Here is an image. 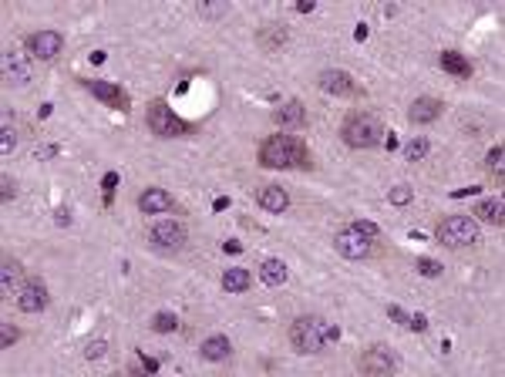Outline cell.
Instances as JSON below:
<instances>
[{"instance_id": "cell-1", "label": "cell", "mask_w": 505, "mask_h": 377, "mask_svg": "<svg viewBox=\"0 0 505 377\" xmlns=\"http://www.w3.org/2000/svg\"><path fill=\"white\" fill-rule=\"evenodd\" d=\"M340 340V330L324 317H297L290 327V344L297 353H324Z\"/></svg>"}, {"instance_id": "cell-2", "label": "cell", "mask_w": 505, "mask_h": 377, "mask_svg": "<svg viewBox=\"0 0 505 377\" xmlns=\"http://www.w3.org/2000/svg\"><path fill=\"white\" fill-rule=\"evenodd\" d=\"M259 165L263 169H293L310 165V155L303 149L293 135H270L263 145H259Z\"/></svg>"}, {"instance_id": "cell-3", "label": "cell", "mask_w": 505, "mask_h": 377, "mask_svg": "<svg viewBox=\"0 0 505 377\" xmlns=\"http://www.w3.org/2000/svg\"><path fill=\"white\" fill-rule=\"evenodd\" d=\"M434 239L448 250H461V246H475L479 243V223L472 216H448L434 229Z\"/></svg>"}, {"instance_id": "cell-4", "label": "cell", "mask_w": 505, "mask_h": 377, "mask_svg": "<svg viewBox=\"0 0 505 377\" xmlns=\"http://www.w3.org/2000/svg\"><path fill=\"white\" fill-rule=\"evenodd\" d=\"M340 135H344V142L351 149H374L384 138V125L374 115H351L344 122V128H340Z\"/></svg>"}, {"instance_id": "cell-5", "label": "cell", "mask_w": 505, "mask_h": 377, "mask_svg": "<svg viewBox=\"0 0 505 377\" xmlns=\"http://www.w3.org/2000/svg\"><path fill=\"white\" fill-rule=\"evenodd\" d=\"M149 128L152 135H158V138H182V135L192 131V125L182 122L165 101H152L149 104Z\"/></svg>"}, {"instance_id": "cell-6", "label": "cell", "mask_w": 505, "mask_h": 377, "mask_svg": "<svg viewBox=\"0 0 505 377\" xmlns=\"http://www.w3.org/2000/svg\"><path fill=\"white\" fill-rule=\"evenodd\" d=\"M333 250L340 252L344 259H367L371 250H374V239L364 236V232H357L354 226H344L333 236Z\"/></svg>"}, {"instance_id": "cell-7", "label": "cell", "mask_w": 505, "mask_h": 377, "mask_svg": "<svg viewBox=\"0 0 505 377\" xmlns=\"http://www.w3.org/2000/svg\"><path fill=\"white\" fill-rule=\"evenodd\" d=\"M357 371H360V374H371V377L394 374V371H398V353L391 351V347H384V344H374L371 351L357 360Z\"/></svg>"}, {"instance_id": "cell-8", "label": "cell", "mask_w": 505, "mask_h": 377, "mask_svg": "<svg viewBox=\"0 0 505 377\" xmlns=\"http://www.w3.org/2000/svg\"><path fill=\"white\" fill-rule=\"evenodd\" d=\"M34 81V64L21 50H3V84L7 88H27Z\"/></svg>"}, {"instance_id": "cell-9", "label": "cell", "mask_w": 505, "mask_h": 377, "mask_svg": "<svg viewBox=\"0 0 505 377\" xmlns=\"http://www.w3.org/2000/svg\"><path fill=\"white\" fill-rule=\"evenodd\" d=\"M149 239H152V246H158V250H182L185 229L176 219H162V223H155L149 229Z\"/></svg>"}, {"instance_id": "cell-10", "label": "cell", "mask_w": 505, "mask_h": 377, "mask_svg": "<svg viewBox=\"0 0 505 377\" xmlns=\"http://www.w3.org/2000/svg\"><path fill=\"white\" fill-rule=\"evenodd\" d=\"M48 303H50V293L41 279H27L24 286L17 290V306L24 313H41V310H48Z\"/></svg>"}, {"instance_id": "cell-11", "label": "cell", "mask_w": 505, "mask_h": 377, "mask_svg": "<svg viewBox=\"0 0 505 377\" xmlns=\"http://www.w3.org/2000/svg\"><path fill=\"white\" fill-rule=\"evenodd\" d=\"M81 88H88L95 98H101L108 108H118V111H128L131 108V101L128 95L118 88V84H111V81H98V77H91V81H81Z\"/></svg>"}, {"instance_id": "cell-12", "label": "cell", "mask_w": 505, "mask_h": 377, "mask_svg": "<svg viewBox=\"0 0 505 377\" xmlns=\"http://www.w3.org/2000/svg\"><path fill=\"white\" fill-rule=\"evenodd\" d=\"M27 48L30 54L37 57V61H50V57H57L61 48H64V37L57 34V30H37V34H30L27 37Z\"/></svg>"}, {"instance_id": "cell-13", "label": "cell", "mask_w": 505, "mask_h": 377, "mask_svg": "<svg viewBox=\"0 0 505 377\" xmlns=\"http://www.w3.org/2000/svg\"><path fill=\"white\" fill-rule=\"evenodd\" d=\"M441 108H445V104L438 98H414L411 108H407V122H411V125H431V122L441 118Z\"/></svg>"}, {"instance_id": "cell-14", "label": "cell", "mask_w": 505, "mask_h": 377, "mask_svg": "<svg viewBox=\"0 0 505 377\" xmlns=\"http://www.w3.org/2000/svg\"><path fill=\"white\" fill-rule=\"evenodd\" d=\"M320 88L327 95H337V98H351L354 91H357V84H354V77L347 71H324L320 75Z\"/></svg>"}, {"instance_id": "cell-15", "label": "cell", "mask_w": 505, "mask_h": 377, "mask_svg": "<svg viewBox=\"0 0 505 377\" xmlns=\"http://www.w3.org/2000/svg\"><path fill=\"white\" fill-rule=\"evenodd\" d=\"M256 199L259 205L266 209V212H286L290 209V196H286V189H279V185H263L259 192H256Z\"/></svg>"}, {"instance_id": "cell-16", "label": "cell", "mask_w": 505, "mask_h": 377, "mask_svg": "<svg viewBox=\"0 0 505 377\" xmlns=\"http://www.w3.org/2000/svg\"><path fill=\"white\" fill-rule=\"evenodd\" d=\"M138 209L149 212V216H158V212H169L172 209V196L165 189H145L138 196Z\"/></svg>"}, {"instance_id": "cell-17", "label": "cell", "mask_w": 505, "mask_h": 377, "mask_svg": "<svg viewBox=\"0 0 505 377\" xmlns=\"http://www.w3.org/2000/svg\"><path fill=\"white\" fill-rule=\"evenodd\" d=\"M199 353L205 357V360H212V364H219V360H226L229 353H232V344H229L223 333H216V337H205L202 340V347Z\"/></svg>"}, {"instance_id": "cell-18", "label": "cell", "mask_w": 505, "mask_h": 377, "mask_svg": "<svg viewBox=\"0 0 505 377\" xmlns=\"http://www.w3.org/2000/svg\"><path fill=\"white\" fill-rule=\"evenodd\" d=\"M277 125L279 128H300L303 122H306V111H303L300 101H286V104H279L277 108Z\"/></svg>"}, {"instance_id": "cell-19", "label": "cell", "mask_w": 505, "mask_h": 377, "mask_svg": "<svg viewBox=\"0 0 505 377\" xmlns=\"http://www.w3.org/2000/svg\"><path fill=\"white\" fill-rule=\"evenodd\" d=\"M290 277V270H286V263L283 259H263V266H259V279L266 283V286H283Z\"/></svg>"}, {"instance_id": "cell-20", "label": "cell", "mask_w": 505, "mask_h": 377, "mask_svg": "<svg viewBox=\"0 0 505 377\" xmlns=\"http://www.w3.org/2000/svg\"><path fill=\"white\" fill-rule=\"evenodd\" d=\"M505 202L495 196V199H481L479 205H475V216H479L481 223H492V226H502L505 223Z\"/></svg>"}, {"instance_id": "cell-21", "label": "cell", "mask_w": 505, "mask_h": 377, "mask_svg": "<svg viewBox=\"0 0 505 377\" xmlns=\"http://www.w3.org/2000/svg\"><path fill=\"white\" fill-rule=\"evenodd\" d=\"M223 290H226V293H243V290H250V270L229 266L226 273H223Z\"/></svg>"}, {"instance_id": "cell-22", "label": "cell", "mask_w": 505, "mask_h": 377, "mask_svg": "<svg viewBox=\"0 0 505 377\" xmlns=\"http://www.w3.org/2000/svg\"><path fill=\"white\" fill-rule=\"evenodd\" d=\"M21 277H24V266L17 263V259H3V273H0V286H3V293H10V290H17L21 286Z\"/></svg>"}, {"instance_id": "cell-23", "label": "cell", "mask_w": 505, "mask_h": 377, "mask_svg": "<svg viewBox=\"0 0 505 377\" xmlns=\"http://www.w3.org/2000/svg\"><path fill=\"white\" fill-rule=\"evenodd\" d=\"M441 68H445L448 75H454V77H468V75H472V64H468L458 50H441Z\"/></svg>"}, {"instance_id": "cell-24", "label": "cell", "mask_w": 505, "mask_h": 377, "mask_svg": "<svg viewBox=\"0 0 505 377\" xmlns=\"http://www.w3.org/2000/svg\"><path fill=\"white\" fill-rule=\"evenodd\" d=\"M152 330H155V333H176L178 317L176 313H155V317H152Z\"/></svg>"}, {"instance_id": "cell-25", "label": "cell", "mask_w": 505, "mask_h": 377, "mask_svg": "<svg viewBox=\"0 0 505 377\" xmlns=\"http://www.w3.org/2000/svg\"><path fill=\"white\" fill-rule=\"evenodd\" d=\"M428 138H411V142H407V145H404V158H407V162H421V158H425V155H428Z\"/></svg>"}, {"instance_id": "cell-26", "label": "cell", "mask_w": 505, "mask_h": 377, "mask_svg": "<svg viewBox=\"0 0 505 377\" xmlns=\"http://www.w3.org/2000/svg\"><path fill=\"white\" fill-rule=\"evenodd\" d=\"M273 27V30H266V34H263V37H259V44H263V48L266 50H273V48H279V44H283V41H286V30H283V24H270Z\"/></svg>"}, {"instance_id": "cell-27", "label": "cell", "mask_w": 505, "mask_h": 377, "mask_svg": "<svg viewBox=\"0 0 505 377\" xmlns=\"http://www.w3.org/2000/svg\"><path fill=\"white\" fill-rule=\"evenodd\" d=\"M414 270H418L421 277H428V279L441 277V263H434V259H428V256H421V259H414Z\"/></svg>"}, {"instance_id": "cell-28", "label": "cell", "mask_w": 505, "mask_h": 377, "mask_svg": "<svg viewBox=\"0 0 505 377\" xmlns=\"http://www.w3.org/2000/svg\"><path fill=\"white\" fill-rule=\"evenodd\" d=\"M502 158H505V149H502V145H495V149L485 155V169H488V172H495V176H502Z\"/></svg>"}, {"instance_id": "cell-29", "label": "cell", "mask_w": 505, "mask_h": 377, "mask_svg": "<svg viewBox=\"0 0 505 377\" xmlns=\"http://www.w3.org/2000/svg\"><path fill=\"white\" fill-rule=\"evenodd\" d=\"M14 145H17V135H14V128L3 122V128H0V155H10Z\"/></svg>"}, {"instance_id": "cell-30", "label": "cell", "mask_w": 505, "mask_h": 377, "mask_svg": "<svg viewBox=\"0 0 505 377\" xmlns=\"http://www.w3.org/2000/svg\"><path fill=\"white\" fill-rule=\"evenodd\" d=\"M115 185H118V172H104V178H101V196H104V205H111V199H115Z\"/></svg>"}, {"instance_id": "cell-31", "label": "cell", "mask_w": 505, "mask_h": 377, "mask_svg": "<svg viewBox=\"0 0 505 377\" xmlns=\"http://www.w3.org/2000/svg\"><path fill=\"white\" fill-rule=\"evenodd\" d=\"M387 199L394 202V205H407V202L414 199V189H411V185H394V189L387 192Z\"/></svg>"}, {"instance_id": "cell-32", "label": "cell", "mask_w": 505, "mask_h": 377, "mask_svg": "<svg viewBox=\"0 0 505 377\" xmlns=\"http://www.w3.org/2000/svg\"><path fill=\"white\" fill-rule=\"evenodd\" d=\"M104 353H108V340H91V344L84 347V357H88V360H101Z\"/></svg>"}, {"instance_id": "cell-33", "label": "cell", "mask_w": 505, "mask_h": 377, "mask_svg": "<svg viewBox=\"0 0 505 377\" xmlns=\"http://www.w3.org/2000/svg\"><path fill=\"white\" fill-rule=\"evenodd\" d=\"M21 340V330L10 327V324H3V330H0V347H10V344H17Z\"/></svg>"}, {"instance_id": "cell-34", "label": "cell", "mask_w": 505, "mask_h": 377, "mask_svg": "<svg viewBox=\"0 0 505 377\" xmlns=\"http://www.w3.org/2000/svg\"><path fill=\"white\" fill-rule=\"evenodd\" d=\"M357 232H364V236H371V239H380V229L374 226V223H367V219H354L351 223Z\"/></svg>"}, {"instance_id": "cell-35", "label": "cell", "mask_w": 505, "mask_h": 377, "mask_svg": "<svg viewBox=\"0 0 505 377\" xmlns=\"http://www.w3.org/2000/svg\"><path fill=\"white\" fill-rule=\"evenodd\" d=\"M407 330L425 333V330H428V317H425V313H411V317H407Z\"/></svg>"}, {"instance_id": "cell-36", "label": "cell", "mask_w": 505, "mask_h": 377, "mask_svg": "<svg viewBox=\"0 0 505 377\" xmlns=\"http://www.w3.org/2000/svg\"><path fill=\"white\" fill-rule=\"evenodd\" d=\"M387 317H391L394 324H401V327L407 330V317H411V313H404V310L398 306V303H391V306H387Z\"/></svg>"}, {"instance_id": "cell-37", "label": "cell", "mask_w": 505, "mask_h": 377, "mask_svg": "<svg viewBox=\"0 0 505 377\" xmlns=\"http://www.w3.org/2000/svg\"><path fill=\"white\" fill-rule=\"evenodd\" d=\"M61 155V145H41V149H34V158L37 162H44V158H57Z\"/></svg>"}, {"instance_id": "cell-38", "label": "cell", "mask_w": 505, "mask_h": 377, "mask_svg": "<svg viewBox=\"0 0 505 377\" xmlns=\"http://www.w3.org/2000/svg\"><path fill=\"white\" fill-rule=\"evenodd\" d=\"M142 371H149V374H155L158 367H162V360H155V357H142V364H138Z\"/></svg>"}, {"instance_id": "cell-39", "label": "cell", "mask_w": 505, "mask_h": 377, "mask_svg": "<svg viewBox=\"0 0 505 377\" xmlns=\"http://www.w3.org/2000/svg\"><path fill=\"white\" fill-rule=\"evenodd\" d=\"M367 34H371V27H367V24L354 27V41H367Z\"/></svg>"}, {"instance_id": "cell-40", "label": "cell", "mask_w": 505, "mask_h": 377, "mask_svg": "<svg viewBox=\"0 0 505 377\" xmlns=\"http://www.w3.org/2000/svg\"><path fill=\"white\" fill-rule=\"evenodd\" d=\"M380 142L387 145V151H391V149H398V135H394V131H384V138H380Z\"/></svg>"}, {"instance_id": "cell-41", "label": "cell", "mask_w": 505, "mask_h": 377, "mask_svg": "<svg viewBox=\"0 0 505 377\" xmlns=\"http://www.w3.org/2000/svg\"><path fill=\"white\" fill-rule=\"evenodd\" d=\"M223 250H226V252H243V243H239V239H226V243H223Z\"/></svg>"}, {"instance_id": "cell-42", "label": "cell", "mask_w": 505, "mask_h": 377, "mask_svg": "<svg viewBox=\"0 0 505 377\" xmlns=\"http://www.w3.org/2000/svg\"><path fill=\"white\" fill-rule=\"evenodd\" d=\"M0 196H3V202L14 196V185H10V178H3V192H0Z\"/></svg>"}, {"instance_id": "cell-43", "label": "cell", "mask_w": 505, "mask_h": 377, "mask_svg": "<svg viewBox=\"0 0 505 377\" xmlns=\"http://www.w3.org/2000/svg\"><path fill=\"white\" fill-rule=\"evenodd\" d=\"M212 209H216V212H223V209H229V199H226V196H219V199L212 202Z\"/></svg>"}, {"instance_id": "cell-44", "label": "cell", "mask_w": 505, "mask_h": 377, "mask_svg": "<svg viewBox=\"0 0 505 377\" xmlns=\"http://www.w3.org/2000/svg\"><path fill=\"white\" fill-rule=\"evenodd\" d=\"M313 7H317V3H313V0H303V3H297V10H300V14H310V10H313Z\"/></svg>"}, {"instance_id": "cell-45", "label": "cell", "mask_w": 505, "mask_h": 377, "mask_svg": "<svg viewBox=\"0 0 505 377\" xmlns=\"http://www.w3.org/2000/svg\"><path fill=\"white\" fill-rule=\"evenodd\" d=\"M104 57H108L104 50H91V61H95V64H104Z\"/></svg>"}]
</instances>
